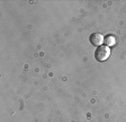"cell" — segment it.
Returning <instances> with one entry per match:
<instances>
[{"label":"cell","instance_id":"3","mask_svg":"<svg viewBox=\"0 0 126 122\" xmlns=\"http://www.w3.org/2000/svg\"><path fill=\"white\" fill-rule=\"evenodd\" d=\"M116 41H117L116 36H114V35H111V34H108V35H106V36L104 37V43H105L106 46H108V48H110V46L115 45L116 44Z\"/></svg>","mask_w":126,"mask_h":122},{"label":"cell","instance_id":"1","mask_svg":"<svg viewBox=\"0 0 126 122\" xmlns=\"http://www.w3.org/2000/svg\"><path fill=\"white\" fill-rule=\"evenodd\" d=\"M110 56V49L106 45H100L94 51V59L99 62L106 61Z\"/></svg>","mask_w":126,"mask_h":122},{"label":"cell","instance_id":"2","mask_svg":"<svg viewBox=\"0 0 126 122\" xmlns=\"http://www.w3.org/2000/svg\"><path fill=\"white\" fill-rule=\"evenodd\" d=\"M89 41L94 46H100L104 43V36L100 33H94L89 36Z\"/></svg>","mask_w":126,"mask_h":122}]
</instances>
